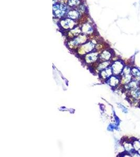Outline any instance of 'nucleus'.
<instances>
[{"instance_id": "obj_1", "label": "nucleus", "mask_w": 140, "mask_h": 157, "mask_svg": "<svg viewBox=\"0 0 140 157\" xmlns=\"http://www.w3.org/2000/svg\"><path fill=\"white\" fill-rule=\"evenodd\" d=\"M68 5L65 4L56 3L53 5V14L55 18H64L69 11Z\"/></svg>"}, {"instance_id": "obj_2", "label": "nucleus", "mask_w": 140, "mask_h": 157, "mask_svg": "<svg viewBox=\"0 0 140 157\" xmlns=\"http://www.w3.org/2000/svg\"><path fill=\"white\" fill-rule=\"evenodd\" d=\"M87 41V37L86 35L82 34H80L78 36L73 38L68 43L69 46L71 48H73L78 47L79 45L85 44Z\"/></svg>"}, {"instance_id": "obj_3", "label": "nucleus", "mask_w": 140, "mask_h": 157, "mask_svg": "<svg viewBox=\"0 0 140 157\" xmlns=\"http://www.w3.org/2000/svg\"><path fill=\"white\" fill-rule=\"evenodd\" d=\"M59 25L62 29L70 30L76 27V22L75 20L66 18L60 20Z\"/></svg>"}, {"instance_id": "obj_4", "label": "nucleus", "mask_w": 140, "mask_h": 157, "mask_svg": "<svg viewBox=\"0 0 140 157\" xmlns=\"http://www.w3.org/2000/svg\"><path fill=\"white\" fill-rule=\"evenodd\" d=\"M124 67L125 66L122 61L118 60L114 61L111 67L113 75L118 76L121 75Z\"/></svg>"}, {"instance_id": "obj_5", "label": "nucleus", "mask_w": 140, "mask_h": 157, "mask_svg": "<svg viewBox=\"0 0 140 157\" xmlns=\"http://www.w3.org/2000/svg\"><path fill=\"white\" fill-rule=\"evenodd\" d=\"M95 45L91 41L85 43L83 45H82L81 46L79 47L78 50V53L80 55H87L88 53L92 51Z\"/></svg>"}, {"instance_id": "obj_6", "label": "nucleus", "mask_w": 140, "mask_h": 157, "mask_svg": "<svg viewBox=\"0 0 140 157\" xmlns=\"http://www.w3.org/2000/svg\"><path fill=\"white\" fill-rule=\"evenodd\" d=\"M82 32L85 35H90L94 32V28L92 24L89 23H85L81 27Z\"/></svg>"}, {"instance_id": "obj_7", "label": "nucleus", "mask_w": 140, "mask_h": 157, "mask_svg": "<svg viewBox=\"0 0 140 157\" xmlns=\"http://www.w3.org/2000/svg\"><path fill=\"white\" fill-rule=\"evenodd\" d=\"M99 57L98 53L97 52H91L87 54L85 56V61L87 64L93 63L97 60Z\"/></svg>"}, {"instance_id": "obj_8", "label": "nucleus", "mask_w": 140, "mask_h": 157, "mask_svg": "<svg viewBox=\"0 0 140 157\" xmlns=\"http://www.w3.org/2000/svg\"><path fill=\"white\" fill-rule=\"evenodd\" d=\"M80 15L81 14L77 9H73L68 12L66 15V18H70L73 20H77L80 17Z\"/></svg>"}, {"instance_id": "obj_9", "label": "nucleus", "mask_w": 140, "mask_h": 157, "mask_svg": "<svg viewBox=\"0 0 140 157\" xmlns=\"http://www.w3.org/2000/svg\"><path fill=\"white\" fill-rule=\"evenodd\" d=\"M121 78L118 76H112L108 78V83L111 87H115L120 83Z\"/></svg>"}, {"instance_id": "obj_10", "label": "nucleus", "mask_w": 140, "mask_h": 157, "mask_svg": "<svg viewBox=\"0 0 140 157\" xmlns=\"http://www.w3.org/2000/svg\"><path fill=\"white\" fill-rule=\"evenodd\" d=\"M111 57H112L111 52L107 50H105L100 55V60L102 62L109 61L111 58Z\"/></svg>"}, {"instance_id": "obj_11", "label": "nucleus", "mask_w": 140, "mask_h": 157, "mask_svg": "<svg viewBox=\"0 0 140 157\" xmlns=\"http://www.w3.org/2000/svg\"><path fill=\"white\" fill-rule=\"evenodd\" d=\"M113 74L112 70L111 67H108L105 70H102L100 72L101 77L104 80L109 78Z\"/></svg>"}, {"instance_id": "obj_12", "label": "nucleus", "mask_w": 140, "mask_h": 157, "mask_svg": "<svg viewBox=\"0 0 140 157\" xmlns=\"http://www.w3.org/2000/svg\"><path fill=\"white\" fill-rule=\"evenodd\" d=\"M123 147L124 148L125 151L130 154H131L132 152L135 151L132 143L130 142V141H126L124 142Z\"/></svg>"}, {"instance_id": "obj_13", "label": "nucleus", "mask_w": 140, "mask_h": 157, "mask_svg": "<svg viewBox=\"0 0 140 157\" xmlns=\"http://www.w3.org/2000/svg\"><path fill=\"white\" fill-rule=\"evenodd\" d=\"M121 77L120 83L123 85L128 84L133 80V76H132L131 74L121 76Z\"/></svg>"}, {"instance_id": "obj_14", "label": "nucleus", "mask_w": 140, "mask_h": 157, "mask_svg": "<svg viewBox=\"0 0 140 157\" xmlns=\"http://www.w3.org/2000/svg\"><path fill=\"white\" fill-rule=\"evenodd\" d=\"M82 0H68L67 5L70 7L79 6L81 4Z\"/></svg>"}, {"instance_id": "obj_15", "label": "nucleus", "mask_w": 140, "mask_h": 157, "mask_svg": "<svg viewBox=\"0 0 140 157\" xmlns=\"http://www.w3.org/2000/svg\"><path fill=\"white\" fill-rule=\"evenodd\" d=\"M110 64V62L109 61H103L98 66V70L99 71H102L107 68Z\"/></svg>"}, {"instance_id": "obj_16", "label": "nucleus", "mask_w": 140, "mask_h": 157, "mask_svg": "<svg viewBox=\"0 0 140 157\" xmlns=\"http://www.w3.org/2000/svg\"><path fill=\"white\" fill-rule=\"evenodd\" d=\"M131 74L133 78L140 76V70L136 67H132Z\"/></svg>"}, {"instance_id": "obj_17", "label": "nucleus", "mask_w": 140, "mask_h": 157, "mask_svg": "<svg viewBox=\"0 0 140 157\" xmlns=\"http://www.w3.org/2000/svg\"><path fill=\"white\" fill-rule=\"evenodd\" d=\"M132 144L133 145V148L135 151H137L139 150H140V141L139 140L134 139L132 142Z\"/></svg>"}, {"instance_id": "obj_18", "label": "nucleus", "mask_w": 140, "mask_h": 157, "mask_svg": "<svg viewBox=\"0 0 140 157\" xmlns=\"http://www.w3.org/2000/svg\"><path fill=\"white\" fill-rule=\"evenodd\" d=\"M131 68L132 67H128V66H125L121 74V76H124V75L131 74Z\"/></svg>"}, {"instance_id": "obj_19", "label": "nucleus", "mask_w": 140, "mask_h": 157, "mask_svg": "<svg viewBox=\"0 0 140 157\" xmlns=\"http://www.w3.org/2000/svg\"><path fill=\"white\" fill-rule=\"evenodd\" d=\"M137 152H138V154H140V150H138V151H137Z\"/></svg>"}, {"instance_id": "obj_20", "label": "nucleus", "mask_w": 140, "mask_h": 157, "mask_svg": "<svg viewBox=\"0 0 140 157\" xmlns=\"http://www.w3.org/2000/svg\"><path fill=\"white\" fill-rule=\"evenodd\" d=\"M139 140H140V139H139Z\"/></svg>"}]
</instances>
